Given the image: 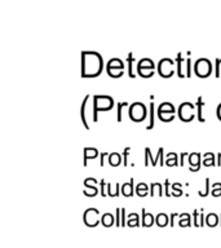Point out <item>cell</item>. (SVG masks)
<instances>
[{
  "label": "cell",
  "mask_w": 221,
  "mask_h": 248,
  "mask_svg": "<svg viewBox=\"0 0 221 248\" xmlns=\"http://www.w3.org/2000/svg\"><path fill=\"white\" fill-rule=\"evenodd\" d=\"M178 156L180 155L171 151L166 155V166L167 167H174V166H180V160H178Z\"/></svg>",
  "instance_id": "obj_20"
},
{
  "label": "cell",
  "mask_w": 221,
  "mask_h": 248,
  "mask_svg": "<svg viewBox=\"0 0 221 248\" xmlns=\"http://www.w3.org/2000/svg\"><path fill=\"white\" fill-rule=\"evenodd\" d=\"M213 66L212 62L209 61L207 57L198 58L197 61L194 62L193 73L199 78H208L212 74Z\"/></svg>",
  "instance_id": "obj_4"
},
{
  "label": "cell",
  "mask_w": 221,
  "mask_h": 248,
  "mask_svg": "<svg viewBox=\"0 0 221 248\" xmlns=\"http://www.w3.org/2000/svg\"><path fill=\"white\" fill-rule=\"evenodd\" d=\"M168 220H170V216L164 212L158 213L157 216H155V224L158 225V226H166L168 224Z\"/></svg>",
  "instance_id": "obj_27"
},
{
  "label": "cell",
  "mask_w": 221,
  "mask_h": 248,
  "mask_svg": "<svg viewBox=\"0 0 221 248\" xmlns=\"http://www.w3.org/2000/svg\"><path fill=\"white\" fill-rule=\"evenodd\" d=\"M120 193H122V195H124V197H127V198L133 197L136 193L135 178L131 177L129 178V181L122 184V191H120Z\"/></svg>",
  "instance_id": "obj_12"
},
{
  "label": "cell",
  "mask_w": 221,
  "mask_h": 248,
  "mask_svg": "<svg viewBox=\"0 0 221 248\" xmlns=\"http://www.w3.org/2000/svg\"><path fill=\"white\" fill-rule=\"evenodd\" d=\"M203 106H205V101H203V97L198 96L197 102H195V108H197V119L198 122L201 123H205V118L203 116Z\"/></svg>",
  "instance_id": "obj_16"
},
{
  "label": "cell",
  "mask_w": 221,
  "mask_h": 248,
  "mask_svg": "<svg viewBox=\"0 0 221 248\" xmlns=\"http://www.w3.org/2000/svg\"><path fill=\"white\" fill-rule=\"evenodd\" d=\"M215 154L213 153H205L203 154V166L205 167H215L216 162H215Z\"/></svg>",
  "instance_id": "obj_26"
},
{
  "label": "cell",
  "mask_w": 221,
  "mask_h": 248,
  "mask_svg": "<svg viewBox=\"0 0 221 248\" xmlns=\"http://www.w3.org/2000/svg\"><path fill=\"white\" fill-rule=\"evenodd\" d=\"M211 194L215 198H221V182H215L211 186Z\"/></svg>",
  "instance_id": "obj_34"
},
{
  "label": "cell",
  "mask_w": 221,
  "mask_h": 248,
  "mask_svg": "<svg viewBox=\"0 0 221 248\" xmlns=\"http://www.w3.org/2000/svg\"><path fill=\"white\" fill-rule=\"evenodd\" d=\"M101 222L105 225V226H111L114 222H115V217L114 215L110 212H106L104 213L102 216H101Z\"/></svg>",
  "instance_id": "obj_28"
},
{
  "label": "cell",
  "mask_w": 221,
  "mask_h": 248,
  "mask_svg": "<svg viewBox=\"0 0 221 248\" xmlns=\"http://www.w3.org/2000/svg\"><path fill=\"white\" fill-rule=\"evenodd\" d=\"M176 108L174 106V104H171V102H162V104L159 105L158 108H157V115L162 122H172L174 119V116H176Z\"/></svg>",
  "instance_id": "obj_6"
},
{
  "label": "cell",
  "mask_w": 221,
  "mask_h": 248,
  "mask_svg": "<svg viewBox=\"0 0 221 248\" xmlns=\"http://www.w3.org/2000/svg\"><path fill=\"white\" fill-rule=\"evenodd\" d=\"M142 225L143 226H150V225H153L155 222V217L153 213L147 212L146 209L142 208Z\"/></svg>",
  "instance_id": "obj_24"
},
{
  "label": "cell",
  "mask_w": 221,
  "mask_h": 248,
  "mask_svg": "<svg viewBox=\"0 0 221 248\" xmlns=\"http://www.w3.org/2000/svg\"><path fill=\"white\" fill-rule=\"evenodd\" d=\"M186 155H189L188 153H185V151H182L181 154H180V167H184L185 166V158Z\"/></svg>",
  "instance_id": "obj_45"
},
{
  "label": "cell",
  "mask_w": 221,
  "mask_h": 248,
  "mask_svg": "<svg viewBox=\"0 0 221 248\" xmlns=\"http://www.w3.org/2000/svg\"><path fill=\"white\" fill-rule=\"evenodd\" d=\"M171 189H172V197L178 198L182 195V184L181 182H174L171 185Z\"/></svg>",
  "instance_id": "obj_31"
},
{
  "label": "cell",
  "mask_w": 221,
  "mask_h": 248,
  "mask_svg": "<svg viewBox=\"0 0 221 248\" xmlns=\"http://www.w3.org/2000/svg\"><path fill=\"white\" fill-rule=\"evenodd\" d=\"M149 162H151V166L155 167L158 164V162L155 160V158L151 154L150 147H145V167L149 166Z\"/></svg>",
  "instance_id": "obj_29"
},
{
  "label": "cell",
  "mask_w": 221,
  "mask_h": 248,
  "mask_svg": "<svg viewBox=\"0 0 221 248\" xmlns=\"http://www.w3.org/2000/svg\"><path fill=\"white\" fill-rule=\"evenodd\" d=\"M191 74H193V69H191V58L190 56L186 58V62H185V75L186 78H190L191 77Z\"/></svg>",
  "instance_id": "obj_37"
},
{
  "label": "cell",
  "mask_w": 221,
  "mask_h": 248,
  "mask_svg": "<svg viewBox=\"0 0 221 248\" xmlns=\"http://www.w3.org/2000/svg\"><path fill=\"white\" fill-rule=\"evenodd\" d=\"M215 75L216 78L221 77V58H217L215 60Z\"/></svg>",
  "instance_id": "obj_39"
},
{
  "label": "cell",
  "mask_w": 221,
  "mask_h": 248,
  "mask_svg": "<svg viewBox=\"0 0 221 248\" xmlns=\"http://www.w3.org/2000/svg\"><path fill=\"white\" fill-rule=\"evenodd\" d=\"M106 73H108L109 77L111 78H120L124 74V62L122 58L114 57L110 58L108 62H106Z\"/></svg>",
  "instance_id": "obj_5"
},
{
  "label": "cell",
  "mask_w": 221,
  "mask_h": 248,
  "mask_svg": "<svg viewBox=\"0 0 221 248\" xmlns=\"http://www.w3.org/2000/svg\"><path fill=\"white\" fill-rule=\"evenodd\" d=\"M185 61L186 60L182 58L181 52H178L177 56H176V74H177L178 78H185V74H184V71L181 69L182 63H185Z\"/></svg>",
  "instance_id": "obj_23"
},
{
  "label": "cell",
  "mask_w": 221,
  "mask_h": 248,
  "mask_svg": "<svg viewBox=\"0 0 221 248\" xmlns=\"http://www.w3.org/2000/svg\"><path fill=\"white\" fill-rule=\"evenodd\" d=\"M216 116L219 118V119L221 120V102L219 105H217V108H216Z\"/></svg>",
  "instance_id": "obj_48"
},
{
  "label": "cell",
  "mask_w": 221,
  "mask_h": 248,
  "mask_svg": "<svg viewBox=\"0 0 221 248\" xmlns=\"http://www.w3.org/2000/svg\"><path fill=\"white\" fill-rule=\"evenodd\" d=\"M155 125V102L151 101L149 104V124L146 125V129H153Z\"/></svg>",
  "instance_id": "obj_19"
},
{
  "label": "cell",
  "mask_w": 221,
  "mask_h": 248,
  "mask_svg": "<svg viewBox=\"0 0 221 248\" xmlns=\"http://www.w3.org/2000/svg\"><path fill=\"white\" fill-rule=\"evenodd\" d=\"M155 70V62L149 57L141 58L137 65H136V71L139 74L140 77L142 78H151L154 75Z\"/></svg>",
  "instance_id": "obj_7"
},
{
  "label": "cell",
  "mask_w": 221,
  "mask_h": 248,
  "mask_svg": "<svg viewBox=\"0 0 221 248\" xmlns=\"http://www.w3.org/2000/svg\"><path fill=\"white\" fill-rule=\"evenodd\" d=\"M180 224L190 225V215L189 213H180Z\"/></svg>",
  "instance_id": "obj_40"
},
{
  "label": "cell",
  "mask_w": 221,
  "mask_h": 248,
  "mask_svg": "<svg viewBox=\"0 0 221 248\" xmlns=\"http://www.w3.org/2000/svg\"><path fill=\"white\" fill-rule=\"evenodd\" d=\"M106 189H108V197H111V198H115V197H119V194H122V184L119 182H116L115 184V187L112 189V185L110 182H108V186H106Z\"/></svg>",
  "instance_id": "obj_22"
},
{
  "label": "cell",
  "mask_w": 221,
  "mask_h": 248,
  "mask_svg": "<svg viewBox=\"0 0 221 248\" xmlns=\"http://www.w3.org/2000/svg\"><path fill=\"white\" fill-rule=\"evenodd\" d=\"M205 191H198V194L201 195L202 198H205L207 195H208L209 193H211V181H209L208 177H205Z\"/></svg>",
  "instance_id": "obj_36"
},
{
  "label": "cell",
  "mask_w": 221,
  "mask_h": 248,
  "mask_svg": "<svg viewBox=\"0 0 221 248\" xmlns=\"http://www.w3.org/2000/svg\"><path fill=\"white\" fill-rule=\"evenodd\" d=\"M139 220H140L139 215H137L136 212H132L128 215L127 224L129 225V226H133V225H135V226H137V225H139Z\"/></svg>",
  "instance_id": "obj_33"
},
{
  "label": "cell",
  "mask_w": 221,
  "mask_h": 248,
  "mask_svg": "<svg viewBox=\"0 0 221 248\" xmlns=\"http://www.w3.org/2000/svg\"><path fill=\"white\" fill-rule=\"evenodd\" d=\"M104 70V57L96 50L81 52V78H97Z\"/></svg>",
  "instance_id": "obj_1"
},
{
  "label": "cell",
  "mask_w": 221,
  "mask_h": 248,
  "mask_svg": "<svg viewBox=\"0 0 221 248\" xmlns=\"http://www.w3.org/2000/svg\"><path fill=\"white\" fill-rule=\"evenodd\" d=\"M114 108V98L109 94H93V122L98 120V111H108Z\"/></svg>",
  "instance_id": "obj_2"
},
{
  "label": "cell",
  "mask_w": 221,
  "mask_h": 248,
  "mask_svg": "<svg viewBox=\"0 0 221 248\" xmlns=\"http://www.w3.org/2000/svg\"><path fill=\"white\" fill-rule=\"evenodd\" d=\"M91 98V94H85L84 100L81 101V105H80V119H81V123L84 125L85 129H89V124L87 122V114H85V108H87V102L88 100Z\"/></svg>",
  "instance_id": "obj_15"
},
{
  "label": "cell",
  "mask_w": 221,
  "mask_h": 248,
  "mask_svg": "<svg viewBox=\"0 0 221 248\" xmlns=\"http://www.w3.org/2000/svg\"><path fill=\"white\" fill-rule=\"evenodd\" d=\"M194 108L195 104L193 102H182L177 108V116L182 122H191L197 116L194 114Z\"/></svg>",
  "instance_id": "obj_9"
},
{
  "label": "cell",
  "mask_w": 221,
  "mask_h": 248,
  "mask_svg": "<svg viewBox=\"0 0 221 248\" xmlns=\"http://www.w3.org/2000/svg\"><path fill=\"white\" fill-rule=\"evenodd\" d=\"M120 215H122V216H120V220H122V225H126L127 224V217H126V208H124V207H122V208H120Z\"/></svg>",
  "instance_id": "obj_43"
},
{
  "label": "cell",
  "mask_w": 221,
  "mask_h": 248,
  "mask_svg": "<svg viewBox=\"0 0 221 248\" xmlns=\"http://www.w3.org/2000/svg\"><path fill=\"white\" fill-rule=\"evenodd\" d=\"M120 208L115 209V224L116 225H122V220H120Z\"/></svg>",
  "instance_id": "obj_44"
},
{
  "label": "cell",
  "mask_w": 221,
  "mask_h": 248,
  "mask_svg": "<svg viewBox=\"0 0 221 248\" xmlns=\"http://www.w3.org/2000/svg\"><path fill=\"white\" fill-rule=\"evenodd\" d=\"M105 155H109V153H101V154H100V166L101 167H104Z\"/></svg>",
  "instance_id": "obj_47"
},
{
  "label": "cell",
  "mask_w": 221,
  "mask_h": 248,
  "mask_svg": "<svg viewBox=\"0 0 221 248\" xmlns=\"http://www.w3.org/2000/svg\"><path fill=\"white\" fill-rule=\"evenodd\" d=\"M219 221H220V216H217V213H207V216H205V224L209 225V226H215V225H217Z\"/></svg>",
  "instance_id": "obj_30"
},
{
  "label": "cell",
  "mask_w": 221,
  "mask_h": 248,
  "mask_svg": "<svg viewBox=\"0 0 221 248\" xmlns=\"http://www.w3.org/2000/svg\"><path fill=\"white\" fill-rule=\"evenodd\" d=\"M202 156H203V155H202L201 153H197V151H194V153L188 155L189 170H191V172H198V170H201L202 164H203V162H202Z\"/></svg>",
  "instance_id": "obj_10"
},
{
  "label": "cell",
  "mask_w": 221,
  "mask_h": 248,
  "mask_svg": "<svg viewBox=\"0 0 221 248\" xmlns=\"http://www.w3.org/2000/svg\"><path fill=\"white\" fill-rule=\"evenodd\" d=\"M177 216H180L178 213H171V216H170V218H171V225H174V217H177Z\"/></svg>",
  "instance_id": "obj_49"
},
{
  "label": "cell",
  "mask_w": 221,
  "mask_h": 248,
  "mask_svg": "<svg viewBox=\"0 0 221 248\" xmlns=\"http://www.w3.org/2000/svg\"><path fill=\"white\" fill-rule=\"evenodd\" d=\"M129 151H131V147L127 146V147H124L123 153H122V156H123V164H124V167L128 166V155H129Z\"/></svg>",
  "instance_id": "obj_41"
},
{
  "label": "cell",
  "mask_w": 221,
  "mask_h": 248,
  "mask_svg": "<svg viewBox=\"0 0 221 248\" xmlns=\"http://www.w3.org/2000/svg\"><path fill=\"white\" fill-rule=\"evenodd\" d=\"M123 163V156H122V154H119V153H116V151H114V153H110L109 154V164L111 167H118L120 166Z\"/></svg>",
  "instance_id": "obj_18"
},
{
  "label": "cell",
  "mask_w": 221,
  "mask_h": 248,
  "mask_svg": "<svg viewBox=\"0 0 221 248\" xmlns=\"http://www.w3.org/2000/svg\"><path fill=\"white\" fill-rule=\"evenodd\" d=\"M147 114H149V111L142 102H133L128 106V115H129V119L132 122H136V123L143 122L146 119Z\"/></svg>",
  "instance_id": "obj_3"
},
{
  "label": "cell",
  "mask_w": 221,
  "mask_h": 248,
  "mask_svg": "<svg viewBox=\"0 0 221 248\" xmlns=\"http://www.w3.org/2000/svg\"><path fill=\"white\" fill-rule=\"evenodd\" d=\"M163 190H164L163 184H160V182H151L150 197H155V191H157V197H163Z\"/></svg>",
  "instance_id": "obj_21"
},
{
  "label": "cell",
  "mask_w": 221,
  "mask_h": 248,
  "mask_svg": "<svg viewBox=\"0 0 221 248\" xmlns=\"http://www.w3.org/2000/svg\"><path fill=\"white\" fill-rule=\"evenodd\" d=\"M136 194L141 198L147 197V194H150V185H147L145 182H139L136 185Z\"/></svg>",
  "instance_id": "obj_17"
},
{
  "label": "cell",
  "mask_w": 221,
  "mask_h": 248,
  "mask_svg": "<svg viewBox=\"0 0 221 248\" xmlns=\"http://www.w3.org/2000/svg\"><path fill=\"white\" fill-rule=\"evenodd\" d=\"M163 185H164V191H166V197L167 198L172 197V194L170 193L171 184H170V180H168V178H166V181H164V184H163Z\"/></svg>",
  "instance_id": "obj_42"
},
{
  "label": "cell",
  "mask_w": 221,
  "mask_h": 248,
  "mask_svg": "<svg viewBox=\"0 0 221 248\" xmlns=\"http://www.w3.org/2000/svg\"><path fill=\"white\" fill-rule=\"evenodd\" d=\"M201 216V211H197V209H194L193 212V217H194V225L198 226V217Z\"/></svg>",
  "instance_id": "obj_46"
},
{
  "label": "cell",
  "mask_w": 221,
  "mask_h": 248,
  "mask_svg": "<svg viewBox=\"0 0 221 248\" xmlns=\"http://www.w3.org/2000/svg\"><path fill=\"white\" fill-rule=\"evenodd\" d=\"M83 218H84V222H88L89 218H92V226H97L100 224L101 217H100V211L97 208H87L84 211V215H83Z\"/></svg>",
  "instance_id": "obj_11"
},
{
  "label": "cell",
  "mask_w": 221,
  "mask_h": 248,
  "mask_svg": "<svg viewBox=\"0 0 221 248\" xmlns=\"http://www.w3.org/2000/svg\"><path fill=\"white\" fill-rule=\"evenodd\" d=\"M97 156H100V153L96 147H84V150H83V164H84V167L88 166V159H96Z\"/></svg>",
  "instance_id": "obj_14"
},
{
  "label": "cell",
  "mask_w": 221,
  "mask_h": 248,
  "mask_svg": "<svg viewBox=\"0 0 221 248\" xmlns=\"http://www.w3.org/2000/svg\"><path fill=\"white\" fill-rule=\"evenodd\" d=\"M220 220H221V215H220ZM220 222H221V221H220Z\"/></svg>",
  "instance_id": "obj_50"
},
{
  "label": "cell",
  "mask_w": 221,
  "mask_h": 248,
  "mask_svg": "<svg viewBox=\"0 0 221 248\" xmlns=\"http://www.w3.org/2000/svg\"><path fill=\"white\" fill-rule=\"evenodd\" d=\"M126 106H129L128 102H118L116 104V120L118 122L123 120V108H126Z\"/></svg>",
  "instance_id": "obj_32"
},
{
  "label": "cell",
  "mask_w": 221,
  "mask_h": 248,
  "mask_svg": "<svg viewBox=\"0 0 221 248\" xmlns=\"http://www.w3.org/2000/svg\"><path fill=\"white\" fill-rule=\"evenodd\" d=\"M126 61L128 62V75H129V78H135L136 73L133 71V63L136 62V58H135V56H133V53H132V52H129V53L127 54V58H126Z\"/></svg>",
  "instance_id": "obj_25"
},
{
  "label": "cell",
  "mask_w": 221,
  "mask_h": 248,
  "mask_svg": "<svg viewBox=\"0 0 221 248\" xmlns=\"http://www.w3.org/2000/svg\"><path fill=\"white\" fill-rule=\"evenodd\" d=\"M98 193H100V189H98L97 184H92V185H91L89 178H84V189H83V194H84L85 197L93 198L96 197Z\"/></svg>",
  "instance_id": "obj_13"
},
{
  "label": "cell",
  "mask_w": 221,
  "mask_h": 248,
  "mask_svg": "<svg viewBox=\"0 0 221 248\" xmlns=\"http://www.w3.org/2000/svg\"><path fill=\"white\" fill-rule=\"evenodd\" d=\"M155 160L160 164V167H163L166 164V158H164V149L163 147H159L158 154L155 156Z\"/></svg>",
  "instance_id": "obj_35"
},
{
  "label": "cell",
  "mask_w": 221,
  "mask_h": 248,
  "mask_svg": "<svg viewBox=\"0 0 221 248\" xmlns=\"http://www.w3.org/2000/svg\"><path fill=\"white\" fill-rule=\"evenodd\" d=\"M98 186H100V194H101V197H102V198H106V197H108V193L105 191V187L108 186V182L105 181V178H101V180H100V184H98Z\"/></svg>",
  "instance_id": "obj_38"
},
{
  "label": "cell",
  "mask_w": 221,
  "mask_h": 248,
  "mask_svg": "<svg viewBox=\"0 0 221 248\" xmlns=\"http://www.w3.org/2000/svg\"><path fill=\"white\" fill-rule=\"evenodd\" d=\"M176 62L170 57H163L159 60L157 65V71L162 78H171L176 71H174Z\"/></svg>",
  "instance_id": "obj_8"
}]
</instances>
